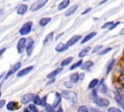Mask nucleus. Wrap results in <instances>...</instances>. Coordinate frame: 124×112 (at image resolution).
<instances>
[{
  "label": "nucleus",
  "instance_id": "nucleus-10",
  "mask_svg": "<svg viewBox=\"0 0 124 112\" xmlns=\"http://www.w3.org/2000/svg\"><path fill=\"white\" fill-rule=\"evenodd\" d=\"M98 91H99L100 93H102V94H106V93L108 92V87H107V85L105 84V80H104V79H102V80L99 82V84H98Z\"/></svg>",
  "mask_w": 124,
  "mask_h": 112
},
{
  "label": "nucleus",
  "instance_id": "nucleus-15",
  "mask_svg": "<svg viewBox=\"0 0 124 112\" xmlns=\"http://www.w3.org/2000/svg\"><path fill=\"white\" fill-rule=\"evenodd\" d=\"M27 10H28L27 5H25V4H21V5H19V6L16 8V13H17L18 14L22 15V14H24L27 12Z\"/></svg>",
  "mask_w": 124,
  "mask_h": 112
},
{
  "label": "nucleus",
  "instance_id": "nucleus-7",
  "mask_svg": "<svg viewBox=\"0 0 124 112\" xmlns=\"http://www.w3.org/2000/svg\"><path fill=\"white\" fill-rule=\"evenodd\" d=\"M20 66H21V64H20L19 62H18V63H16V64H15V65H14V66L12 67V69H11V70H9V72L7 73V75L5 76V78L7 79V78H8L9 76H11V75H12L13 73H15L16 71H17V70H19V68H20Z\"/></svg>",
  "mask_w": 124,
  "mask_h": 112
},
{
  "label": "nucleus",
  "instance_id": "nucleus-17",
  "mask_svg": "<svg viewBox=\"0 0 124 112\" xmlns=\"http://www.w3.org/2000/svg\"><path fill=\"white\" fill-rule=\"evenodd\" d=\"M114 99L118 103V105H120V106L124 105V98H123L122 95H120L119 93H115L114 94Z\"/></svg>",
  "mask_w": 124,
  "mask_h": 112
},
{
  "label": "nucleus",
  "instance_id": "nucleus-29",
  "mask_svg": "<svg viewBox=\"0 0 124 112\" xmlns=\"http://www.w3.org/2000/svg\"><path fill=\"white\" fill-rule=\"evenodd\" d=\"M17 107V103L16 101H10L8 104H7V109L8 110H15L16 108Z\"/></svg>",
  "mask_w": 124,
  "mask_h": 112
},
{
  "label": "nucleus",
  "instance_id": "nucleus-28",
  "mask_svg": "<svg viewBox=\"0 0 124 112\" xmlns=\"http://www.w3.org/2000/svg\"><path fill=\"white\" fill-rule=\"evenodd\" d=\"M89 98L93 101V102H95L96 101V99L98 98V95H97V90L94 88V89H92V92H91V94H90V96H89Z\"/></svg>",
  "mask_w": 124,
  "mask_h": 112
},
{
  "label": "nucleus",
  "instance_id": "nucleus-39",
  "mask_svg": "<svg viewBox=\"0 0 124 112\" xmlns=\"http://www.w3.org/2000/svg\"><path fill=\"white\" fill-rule=\"evenodd\" d=\"M113 24V22L112 21H108V22H106L103 26H102V29H107V28H109L111 25Z\"/></svg>",
  "mask_w": 124,
  "mask_h": 112
},
{
  "label": "nucleus",
  "instance_id": "nucleus-16",
  "mask_svg": "<svg viewBox=\"0 0 124 112\" xmlns=\"http://www.w3.org/2000/svg\"><path fill=\"white\" fill-rule=\"evenodd\" d=\"M78 6L77 5V4H75V5H73V6H71L66 12H65V16H70V15H72L77 10H78Z\"/></svg>",
  "mask_w": 124,
  "mask_h": 112
},
{
  "label": "nucleus",
  "instance_id": "nucleus-55",
  "mask_svg": "<svg viewBox=\"0 0 124 112\" xmlns=\"http://www.w3.org/2000/svg\"><path fill=\"white\" fill-rule=\"evenodd\" d=\"M0 97H1V92H0Z\"/></svg>",
  "mask_w": 124,
  "mask_h": 112
},
{
  "label": "nucleus",
  "instance_id": "nucleus-56",
  "mask_svg": "<svg viewBox=\"0 0 124 112\" xmlns=\"http://www.w3.org/2000/svg\"><path fill=\"white\" fill-rule=\"evenodd\" d=\"M123 69H124V64H123Z\"/></svg>",
  "mask_w": 124,
  "mask_h": 112
},
{
  "label": "nucleus",
  "instance_id": "nucleus-40",
  "mask_svg": "<svg viewBox=\"0 0 124 112\" xmlns=\"http://www.w3.org/2000/svg\"><path fill=\"white\" fill-rule=\"evenodd\" d=\"M108 112H122L119 108H116V107H109L108 109Z\"/></svg>",
  "mask_w": 124,
  "mask_h": 112
},
{
  "label": "nucleus",
  "instance_id": "nucleus-19",
  "mask_svg": "<svg viewBox=\"0 0 124 112\" xmlns=\"http://www.w3.org/2000/svg\"><path fill=\"white\" fill-rule=\"evenodd\" d=\"M69 4H70V0H62V1L58 4V7H57L58 11H62V10L66 9V8L69 6Z\"/></svg>",
  "mask_w": 124,
  "mask_h": 112
},
{
  "label": "nucleus",
  "instance_id": "nucleus-33",
  "mask_svg": "<svg viewBox=\"0 0 124 112\" xmlns=\"http://www.w3.org/2000/svg\"><path fill=\"white\" fill-rule=\"evenodd\" d=\"M77 112H89V110H88L87 106H85V105H80V106L78 108V111H77Z\"/></svg>",
  "mask_w": 124,
  "mask_h": 112
},
{
  "label": "nucleus",
  "instance_id": "nucleus-8",
  "mask_svg": "<svg viewBox=\"0 0 124 112\" xmlns=\"http://www.w3.org/2000/svg\"><path fill=\"white\" fill-rule=\"evenodd\" d=\"M32 70H33V66L26 67V68H24V69L20 70H19V71L16 73V76H17V77H21V76H23V75H25V74L29 73V72H30Z\"/></svg>",
  "mask_w": 124,
  "mask_h": 112
},
{
  "label": "nucleus",
  "instance_id": "nucleus-30",
  "mask_svg": "<svg viewBox=\"0 0 124 112\" xmlns=\"http://www.w3.org/2000/svg\"><path fill=\"white\" fill-rule=\"evenodd\" d=\"M82 63H83V61H82L81 59H80V60H78V62H76L75 64H73V65L71 66L70 70H75V69H77V68H78V67H81Z\"/></svg>",
  "mask_w": 124,
  "mask_h": 112
},
{
  "label": "nucleus",
  "instance_id": "nucleus-38",
  "mask_svg": "<svg viewBox=\"0 0 124 112\" xmlns=\"http://www.w3.org/2000/svg\"><path fill=\"white\" fill-rule=\"evenodd\" d=\"M64 87H66L67 89H72L73 88V83L69 80V81H66L64 82Z\"/></svg>",
  "mask_w": 124,
  "mask_h": 112
},
{
  "label": "nucleus",
  "instance_id": "nucleus-20",
  "mask_svg": "<svg viewBox=\"0 0 124 112\" xmlns=\"http://www.w3.org/2000/svg\"><path fill=\"white\" fill-rule=\"evenodd\" d=\"M90 49H91V47H90V46H86L85 48H82V49L79 51V53H78V57H79L80 59H82L83 57H85V56L89 53Z\"/></svg>",
  "mask_w": 124,
  "mask_h": 112
},
{
  "label": "nucleus",
  "instance_id": "nucleus-37",
  "mask_svg": "<svg viewBox=\"0 0 124 112\" xmlns=\"http://www.w3.org/2000/svg\"><path fill=\"white\" fill-rule=\"evenodd\" d=\"M103 48V45L102 44H99V45H96L94 47V49L92 50V53H97L98 51H101V49Z\"/></svg>",
  "mask_w": 124,
  "mask_h": 112
},
{
  "label": "nucleus",
  "instance_id": "nucleus-51",
  "mask_svg": "<svg viewBox=\"0 0 124 112\" xmlns=\"http://www.w3.org/2000/svg\"><path fill=\"white\" fill-rule=\"evenodd\" d=\"M120 35H124V28H123V29L120 31Z\"/></svg>",
  "mask_w": 124,
  "mask_h": 112
},
{
  "label": "nucleus",
  "instance_id": "nucleus-31",
  "mask_svg": "<svg viewBox=\"0 0 124 112\" xmlns=\"http://www.w3.org/2000/svg\"><path fill=\"white\" fill-rule=\"evenodd\" d=\"M33 102H34V104H36V105H41V103H42V98H41L38 95H35L34 98H33Z\"/></svg>",
  "mask_w": 124,
  "mask_h": 112
},
{
  "label": "nucleus",
  "instance_id": "nucleus-13",
  "mask_svg": "<svg viewBox=\"0 0 124 112\" xmlns=\"http://www.w3.org/2000/svg\"><path fill=\"white\" fill-rule=\"evenodd\" d=\"M68 48H69V47H68V45H67L66 43H64V42H59V43L55 46V51H56V52H64V51H66Z\"/></svg>",
  "mask_w": 124,
  "mask_h": 112
},
{
  "label": "nucleus",
  "instance_id": "nucleus-44",
  "mask_svg": "<svg viewBox=\"0 0 124 112\" xmlns=\"http://www.w3.org/2000/svg\"><path fill=\"white\" fill-rule=\"evenodd\" d=\"M91 10H92L91 8H88V9H86L85 11H83V12L81 13V14H82V15H83V14H87V13H89V12H90Z\"/></svg>",
  "mask_w": 124,
  "mask_h": 112
},
{
  "label": "nucleus",
  "instance_id": "nucleus-14",
  "mask_svg": "<svg viewBox=\"0 0 124 112\" xmlns=\"http://www.w3.org/2000/svg\"><path fill=\"white\" fill-rule=\"evenodd\" d=\"M61 99H62L61 94L58 93V92H56V93H55V99H54V102L52 103V106H53L54 109H55L57 106H59V104H60V102H61Z\"/></svg>",
  "mask_w": 124,
  "mask_h": 112
},
{
  "label": "nucleus",
  "instance_id": "nucleus-23",
  "mask_svg": "<svg viewBox=\"0 0 124 112\" xmlns=\"http://www.w3.org/2000/svg\"><path fill=\"white\" fill-rule=\"evenodd\" d=\"M53 32H51V33H49L48 35H46V38L44 39V42H43V43H44V45H46V44H47V43H49L52 40H53Z\"/></svg>",
  "mask_w": 124,
  "mask_h": 112
},
{
  "label": "nucleus",
  "instance_id": "nucleus-43",
  "mask_svg": "<svg viewBox=\"0 0 124 112\" xmlns=\"http://www.w3.org/2000/svg\"><path fill=\"white\" fill-rule=\"evenodd\" d=\"M118 93L120 95H124V85H120L118 87Z\"/></svg>",
  "mask_w": 124,
  "mask_h": 112
},
{
  "label": "nucleus",
  "instance_id": "nucleus-12",
  "mask_svg": "<svg viewBox=\"0 0 124 112\" xmlns=\"http://www.w3.org/2000/svg\"><path fill=\"white\" fill-rule=\"evenodd\" d=\"M97 35V32H95V31H93V32H90V33H88L82 40H81V42H80V43H85V42H87L88 41H90L91 39H93L95 36Z\"/></svg>",
  "mask_w": 124,
  "mask_h": 112
},
{
  "label": "nucleus",
  "instance_id": "nucleus-48",
  "mask_svg": "<svg viewBox=\"0 0 124 112\" xmlns=\"http://www.w3.org/2000/svg\"><path fill=\"white\" fill-rule=\"evenodd\" d=\"M5 51H6V48H5V47H4V48H2V49L0 50V56H1V55H2V54L5 52Z\"/></svg>",
  "mask_w": 124,
  "mask_h": 112
},
{
  "label": "nucleus",
  "instance_id": "nucleus-5",
  "mask_svg": "<svg viewBox=\"0 0 124 112\" xmlns=\"http://www.w3.org/2000/svg\"><path fill=\"white\" fill-rule=\"evenodd\" d=\"M26 44H27V40H26L25 38L19 39V41H18V42H17V46H16L17 52H18V53H21V52L23 51V49L26 47Z\"/></svg>",
  "mask_w": 124,
  "mask_h": 112
},
{
  "label": "nucleus",
  "instance_id": "nucleus-24",
  "mask_svg": "<svg viewBox=\"0 0 124 112\" xmlns=\"http://www.w3.org/2000/svg\"><path fill=\"white\" fill-rule=\"evenodd\" d=\"M93 64H94V63H93L92 61H90V60H88V61H86V62H83L82 65H81V69L87 70H89V69L93 66Z\"/></svg>",
  "mask_w": 124,
  "mask_h": 112
},
{
  "label": "nucleus",
  "instance_id": "nucleus-47",
  "mask_svg": "<svg viewBox=\"0 0 124 112\" xmlns=\"http://www.w3.org/2000/svg\"><path fill=\"white\" fill-rule=\"evenodd\" d=\"M53 82H55V78H51V79L46 83V85H49V84H51V83H53Z\"/></svg>",
  "mask_w": 124,
  "mask_h": 112
},
{
  "label": "nucleus",
  "instance_id": "nucleus-57",
  "mask_svg": "<svg viewBox=\"0 0 124 112\" xmlns=\"http://www.w3.org/2000/svg\"><path fill=\"white\" fill-rule=\"evenodd\" d=\"M23 1H27V0H23Z\"/></svg>",
  "mask_w": 124,
  "mask_h": 112
},
{
  "label": "nucleus",
  "instance_id": "nucleus-45",
  "mask_svg": "<svg viewBox=\"0 0 124 112\" xmlns=\"http://www.w3.org/2000/svg\"><path fill=\"white\" fill-rule=\"evenodd\" d=\"M89 110H90V112H102L101 110H99V109H97V108H93V107L90 108Z\"/></svg>",
  "mask_w": 124,
  "mask_h": 112
},
{
  "label": "nucleus",
  "instance_id": "nucleus-26",
  "mask_svg": "<svg viewBox=\"0 0 124 112\" xmlns=\"http://www.w3.org/2000/svg\"><path fill=\"white\" fill-rule=\"evenodd\" d=\"M73 57H67V58H65L64 60H62V62L60 63V66L61 67H66V66H68V65H70L72 62H73Z\"/></svg>",
  "mask_w": 124,
  "mask_h": 112
},
{
  "label": "nucleus",
  "instance_id": "nucleus-36",
  "mask_svg": "<svg viewBox=\"0 0 124 112\" xmlns=\"http://www.w3.org/2000/svg\"><path fill=\"white\" fill-rule=\"evenodd\" d=\"M111 50H112V47H107V48H105V49L100 51V55H105V54H107L108 52H109Z\"/></svg>",
  "mask_w": 124,
  "mask_h": 112
},
{
  "label": "nucleus",
  "instance_id": "nucleus-6",
  "mask_svg": "<svg viewBox=\"0 0 124 112\" xmlns=\"http://www.w3.org/2000/svg\"><path fill=\"white\" fill-rule=\"evenodd\" d=\"M81 40V36L80 35H74L72 38H70L69 39V41L67 42V45H68V47H71V46H73L74 44H76L78 41H80Z\"/></svg>",
  "mask_w": 124,
  "mask_h": 112
},
{
  "label": "nucleus",
  "instance_id": "nucleus-25",
  "mask_svg": "<svg viewBox=\"0 0 124 112\" xmlns=\"http://www.w3.org/2000/svg\"><path fill=\"white\" fill-rule=\"evenodd\" d=\"M50 20H51V18H50V17H43V18H41V19H40L39 24H40V26L44 27V26L47 25V24L50 22Z\"/></svg>",
  "mask_w": 124,
  "mask_h": 112
},
{
  "label": "nucleus",
  "instance_id": "nucleus-1",
  "mask_svg": "<svg viewBox=\"0 0 124 112\" xmlns=\"http://www.w3.org/2000/svg\"><path fill=\"white\" fill-rule=\"evenodd\" d=\"M60 94H61L62 98H64L67 99V100H70L73 104H75V103L77 102V100H78L77 94H76L75 92L70 91V90H63Z\"/></svg>",
  "mask_w": 124,
  "mask_h": 112
},
{
  "label": "nucleus",
  "instance_id": "nucleus-3",
  "mask_svg": "<svg viewBox=\"0 0 124 112\" xmlns=\"http://www.w3.org/2000/svg\"><path fill=\"white\" fill-rule=\"evenodd\" d=\"M47 1H48V0H37L36 2H34V3L30 6V11L35 12V11L40 10L41 8H43V7L46 4Z\"/></svg>",
  "mask_w": 124,
  "mask_h": 112
},
{
  "label": "nucleus",
  "instance_id": "nucleus-9",
  "mask_svg": "<svg viewBox=\"0 0 124 112\" xmlns=\"http://www.w3.org/2000/svg\"><path fill=\"white\" fill-rule=\"evenodd\" d=\"M63 70V67H60V68H57L56 70H52L51 72H49L47 75H46V78L47 79H51V78H55V76L57 75V74H59L61 71Z\"/></svg>",
  "mask_w": 124,
  "mask_h": 112
},
{
  "label": "nucleus",
  "instance_id": "nucleus-42",
  "mask_svg": "<svg viewBox=\"0 0 124 112\" xmlns=\"http://www.w3.org/2000/svg\"><path fill=\"white\" fill-rule=\"evenodd\" d=\"M120 24V21H116V22H113V24L108 28V30H112V29H114L116 26H118Z\"/></svg>",
  "mask_w": 124,
  "mask_h": 112
},
{
  "label": "nucleus",
  "instance_id": "nucleus-11",
  "mask_svg": "<svg viewBox=\"0 0 124 112\" xmlns=\"http://www.w3.org/2000/svg\"><path fill=\"white\" fill-rule=\"evenodd\" d=\"M34 96H35L34 94H26V95H23V97L21 98V103L26 104V103L30 102L31 100H33Z\"/></svg>",
  "mask_w": 124,
  "mask_h": 112
},
{
  "label": "nucleus",
  "instance_id": "nucleus-32",
  "mask_svg": "<svg viewBox=\"0 0 124 112\" xmlns=\"http://www.w3.org/2000/svg\"><path fill=\"white\" fill-rule=\"evenodd\" d=\"M45 108H46V110L47 112H54L55 111L54 108H53V106H52V104H49V103H46L45 105Z\"/></svg>",
  "mask_w": 124,
  "mask_h": 112
},
{
  "label": "nucleus",
  "instance_id": "nucleus-21",
  "mask_svg": "<svg viewBox=\"0 0 124 112\" xmlns=\"http://www.w3.org/2000/svg\"><path fill=\"white\" fill-rule=\"evenodd\" d=\"M79 73L78 72H74V73H72L71 75H70V81L74 84V83H78V80H79Z\"/></svg>",
  "mask_w": 124,
  "mask_h": 112
},
{
  "label": "nucleus",
  "instance_id": "nucleus-35",
  "mask_svg": "<svg viewBox=\"0 0 124 112\" xmlns=\"http://www.w3.org/2000/svg\"><path fill=\"white\" fill-rule=\"evenodd\" d=\"M117 82H118L120 85H124V72L121 73V74L118 76V78H117Z\"/></svg>",
  "mask_w": 124,
  "mask_h": 112
},
{
  "label": "nucleus",
  "instance_id": "nucleus-34",
  "mask_svg": "<svg viewBox=\"0 0 124 112\" xmlns=\"http://www.w3.org/2000/svg\"><path fill=\"white\" fill-rule=\"evenodd\" d=\"M28 109L30 110V112H38V109H37V107H36V104H34V103L29 104Z\"/></svg>",
  "mask_w": 124,
  "mask_h": 112
},
{
  "label": "nucleus",
  "instance_id": "nucleus-46",
  "mask_svg": "<svg viewBox=\"0 0 124 112\" xmlns=\"http://www.w3.org/2000/svg\"><path fill=\"white\" fill-rule=\"evenodd\" d=\"M5 102H6V101H5L4 99H3V100H0V109L5 105Z\"/></svg>",
  "mask_w": 124,
  "mask_h": 112
},
{
  "label": "nucleus",
  "instance_id": "nucleus-53",
  "mask_svg": "<svg viewBox=\"0 0 124 112\" xmlns=\"http://www.w3.org/2000/svg\"><path fill=\"white\" fill-rule=\"evenodd\" d=\"M2 76H3V74H1V75H0V78H1V77H2Z\"/></svg>",
  "mask_w": 124,
  "mask_h": 112
},
{
  "label": "nucleus",
  "instance_id": "nucleus-50",
  "mask_svg": "<svg viewBox=\"0 0 124 112\" xmlns=\"http://www.w3.org/2000/svg\"><path fill=\"white\" fill-rule=\"evenodd\" d=\"M106 2H108V0H103V1H101V2L99 3V5H102V4H105Z\"/></svg>",
  "mask_w": 124,
  "mask_h": 112
},
{
  "label": "nucleus",
  "instance_id": "nucleus-18",
  "mask_svg": "<svg viewBox=\"0 0 124 112\" xmlns=\"http://www.w3.org/2000/svg\"><path fill=\"white\" fill-rule=\"evenodd\" d=\"M115 63H116V60H115V59H111V60L108 62V65L107 70H106V73H107V74H108V73L111 72V70H113V68H114V66H115Z\"/></svg>",
  "mask_w": 124,
  "mask_h": 112
},
{
  "label": "nucleus",
  "instance_id": "nucleus-52",
  "mask_svg": "<svg viewBox=\"0 0 124 112\" xmlns=\"http://www.w3.org/2000/svg\"><path fill=\"white\" fill-rule=\"evenodd\" d=\"M23 112H30V110H29L28 108H25V109L23 110Z\"/></svg>",
  "mask_w": 124,
  "mask_h": 112
},
{
  "label": "nucleus",
  "instance_id": "nucleus-54",
  "mask_svg": "<svg viewBox=\"0 0 124 112\" xmlns=\"http://www.w3.org/2000/svg\"><path fill=\"white\" fill-rule=\"evenodd\" d=\"M122 108H123V109H124V105H123V106H122Z\"/></svg>",
  "mask_w": 124,
  "mask_h": 112
},
{
  "label": "nucleus",
  "instance_id": "nucleus-27",
  "mask_svg": "<svg viewBox=\"0 0 124 112\" xmlns=\"http://www.w3.org/2000/svg\"><path fill=\"white\" fill-rule=\"evenodd\" d=\"M98 84H99V80H98L97 78H94V79H92V80L89 82V84H88V89L92 90V89H94L95 87H97Z\"/></svg>",
  "mask_w": 124,
  "mask_h": 112
},
{
  "label": "nucleus",
  "instance_id": "nucleus-22",
  "mask_svg": "<svg viewBox=\"0 0 124 112\" xmlns=\"http://www.w3.org/2000/svg\"><path fill=\"white\" fill-rule=\"evenodd\" d=\"M33 48H34V42L32 40H30V42H28L27 44V47H26V53L28 56H30L33 52Z\"/></svg>",
  "mask_w": 124,
  "mask_h": 112
},
{
  "label": "nucleus",
  "instance_id": "nucleus-2",
  "mask_svg": "<svg viewBox=\"0 0 124 112\" xmlns=\"http://www.w3.org/2000/svg\"><path fill=\"white\" fill-rule=\"evenodd\" d=\"M32 25H33V22H32V21H27V22H25V23L21 26V28L19 29V34H20L21 36H25V35L29 34V33L31 32Z\"/></svg>",
  "mask_w": 124,
  "mask_h": 112
},
{
  "label": "nucleus",
  "instance_id": "nucleus-4",
  "mask_svg": "<svg viewBox=\"0 0 124 112\" xmlns=\"http://www.w3.org/2000/svg\"><path fill=\"white\" fill-rule=\"evenodd\" d=\"M95 103L100 106V107H108L109 105V100L108 98H98L95 101Z\"/></svg>",
  "mask_w": 124,
  "mask_h": 112
},
{
  "label": "nucleus",
  "instance_id": "nucleus-41",
  "mask_svg": "<svg viewBox=\"0 0 124 112\" xmlns=\"http://www.w3.org/2000/svg\"><path fill=\"white\" fill-rule=\"evenodd\" d=\"M46 99H47V96H44L42 98V103H41L42 106H45L46 104Z\"/></svg>",
  "mask_w": 124,
  "mask_h": 112
},
{
  "label": "nucleus",
  "instance_id": "nucleus-49",
  "mask_svg": "<svg viewBox=\"0 0 124 112\" xmlns=\"http://www.w3.org/2000/svg\"><path fill=\"white\" fill-rule=\"evenodd\" d=\"M54 112H63V108H61V107H60L59 109H57V110H55Z\"/></svg>",
  "mask_w": 124,
  "mask_h": 112
}]
</instances>
